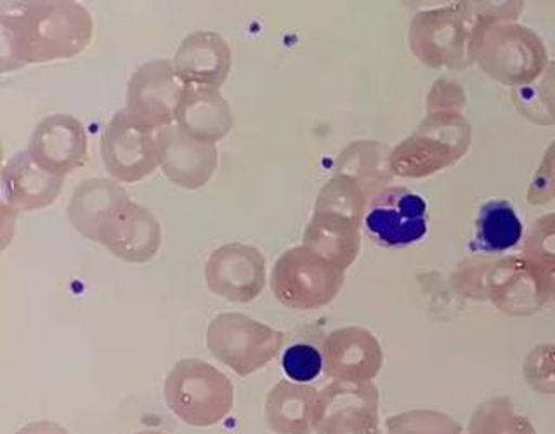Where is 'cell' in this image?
I'll return each instance as SVG.
<instances>
[{
  "label": "cell",
  "mask_w": 555,
  "mask_h": 434,
  "mask_svg": "<svg viewBox=\"0 0 555 434\" xmlns=\"http://www.w3.org/2000/svg\"><path fill=\"white\" fill-rule=\"evenodd\" d=\"M92 34L94 22L91 13L78 2H2V74L25 65L77 56L89 48Z\"/></svg>",
  "instance_id": "1"
},
{
  "label": "cell",
  "mask_w": 555,
  "mask_h": 434,
  "mask_svg": "<svg viewBox=\"0 0 555 434\" xmlns=\"http://www.w3.org/2000/svg\"><path fill=\"white\" fill-rule=\"evenodd\" d=\"M366 190L351 176L337 174L318 196L304 233V247L346 271L360 254V225L366 210Z\"/></svg>",
  "instance_id": "2"
},
{
  "label": "cell",
  "mask_w": 555,
  "mask_h": 434,
  "mask_svg": "<svg viewBox=\"0 0 555 434\" xmlns=\"http://www.w3.org/2000/svg\"><path fill=\"white\" fill-rule=\"evenodd\" d=\"M165 404L182 422L210 427L233 408L234 387L230 378L214 365L195 358L178 361L167 373Z\"/></svg>",
  "instance_id": "3"
},
{
  "label": "cell",
  "mask_w": 555,
  "mask_h": 434,
  "mask_svg": "<svg viewBox=\"0 0 555 434\" xmlns=\"http://www.w3.org/2000/svg\"><path fill=\"white\" fill-rule=\"evenodd\" d=\"M343 285V269L304 245L283 252L271 271L274 297L286 308L299 311L323 308L337 297Z\"/></svg>",
  "instance_id": "4"
},
{
  "label": "cell",
  "mask_w": 555,
  "mask_h": 434,
  "mask_svg": "<svg viewBox=\"0 0 555 434\" xmlns=\"http://www.w3.org/2000/svg\"><path fill=\"white\" fill-rule=\"evenodd\" d=\"M286 335L242 315H217L207 329L208 352L238 375H250L276 358Z\"/></svg>",
  "instance_id": "5"
},
{
  "label": "cell",
  "mask_w": 555,
  "mask_h": 434,
  "mask_svg": "<svg viewBox=\"0 0 555 434\" xmlns=\"http://www.w3.org/2000/svg\"><path fill=\"white\" fill-rule=\"evenodd\" d=\"M101 158L113 179L143 181L160 165L158 130L135 120L126 108L118 110L101 135Z\"/></svg>",
  "instance_id": "6"
},
{
  "label": "cell",
  "mask_w": 555,
  "mask_h": 434,
  "mask_svg": "<svg viewBox=\"0 0 555 434\" xmlns=\"http://www.w3.org/2000/svg\"><path fill=\"white\" fill-rule=\"evenodd\" d=\"M364 231L382 247L401 248L421 242L429 230L427 202L404 188H384L369 200Z\"/></svg>",
  "instance_id": "7"
},
{
  "label": "cell",
  "mask_w": 555,
  "mask_h": 434,
  "mask_svg": "<svg viewBox=\"0 0 555 434\" xmlns=\"http://www.w3.org/2000/svg\"><path fill=\"white\" fill-rule=\"evenodd\" d=\"M318 434H382L378 390L373 382H330L318 396Z\"/></svg>",
  "instance_id": "8"
},
{
  "label": "cell",
  "mask_w": 555,
  "mask_h": 434,
  "mask_svg": "<svg viewBox=\"0 0 555 434\" xmlns=\"http://www.w3.org/2000/svg\"><path fill=\"white\" fill-rule=\"evenodd\" d=\"M184 84L173 61H147L135 69L127 86V112L144 126L160 130L176 124Z\"/></svg>",
  "instance_id": "9"
},
{
  "label": "cell",
  "mask_w": 555,
  "mask_h": 434,
  "mask_svg": "<svg viewBox=\"0 0 555 434\" xmlns=\"http://www.w3.org/2000/svg\"><path fill=\"white\" fill-rule=\"evenodd\" d=\"M205 282L214 294L231 303H251L264 291V256L251 245L225 243L208 257Z\"/></svg>",
  "instance_id": "10"
},
{
  "label": "cell",
  "mask_w": 555,
  "mask_h": 434,
  "mask_svg": "<svg viewBox=\"0 0 555 434\" xmlns=\"http://www.w3.org/2000/svg\"><path fill=\"white\" fill-rule=\"evenodd\" d=\"M28 152L40 167L66 178L89 162L82 122L66 113L49 115L35 127Z\"/></svg>",
  "instance_id": "11"
},
{
  "label": "cell",
  "mask_w": 555,
  "mask_h": 434,
  "mask_svg": "<svg viewBox=\"0 0 555 434\" xmlns=\"http://www.w3.org/2000/svg\"><path fill=\"white\" fill-rule=\"evenodd\" d=\"M95 242L118 259L143 265L160 248V222L146 207L129 200L101 226Z\"/></svg>",
  "instance_id": "12"
},
{
  "label": "cell",
  "mask_w": 555,
  "mask_h": 434,
  "mask_svg": "<svg viewBox=\"0 0 555 434\" xmlns=\"http://www.w3.org/2000/svg\"><path fill=\"white\" fill-rule=\"evenodd\" d=\"M158 143L162 170L173 184L198 190L212 179L219 164L216 144L191 138L176 124L158 130Z\"/></svg>",
  "instance_id": "13"
},
{
  "label": "cell",
  "mask_w": 555,
  "mask_h": 434,
  "mask_svg": "<svg viewBox=\"0 0 555 434\" xmlns=\"http://www.w3.org/2000/svg\"><path fill=\"white\" fill-rule=\"evenodd\" d=\"M325 372L335 381L372 382L384 363L378 339L361 327H344L323 343Z\"/></svg>",
  "instance_id": "14"
},
{
  "label": "cell",
  "mask_w": 555,
  "mask_h": 434,
  "mask_svg": "<svg viewBox=\"0 0 555 434\" xmlns=\"http://www.w3.org/2000/svg\"><path fill=\"white\" fill-rule=\"evenodd\" d=\"M233 54L221 35L195 31L188 35L173 56V68L184 86L219 87L230 77Z\"/></svg>",
  "instance_id": "15"
},
{
  "label": "cell",
  "mask_w": 555,
  "mask_h": 434,
  "mask_svg": "<svg viewBox=\"0 0 555 434\" xmlns=\"http://www.w3.org/2000/svg\"><path fill=\"white\" fill-rule=\"evenodd\" d=\"M65 178L49 173L34 161L30 152L16 153L2 167L4 205L17 210H37L54 204Z\"/></svg>",
  "instance_id": "16"
},
{
  "label": "cell",
  "mask_w": 555,
  "mask_h": 434,
  "mask_svg": "<svg viewBox=\"0 0 555 434\" xmlns=\"http://www.w3.org/2000/svg\"><path fill=\"white\" fill-rule=\"evenodd\" d=\"M176 126L191 138L216 144L233 129V113L216 87L186 86L176 113Z\"/></svg>",
  "instance_id": "17"
},
{
  "label": "cell",
  "mask_w": 555,
  "mask_h": 434,
  "mask_svg": "<svg viewBox=\"0 0 555 434\" xmlns=\"http://www.w3.org/2000/svg\"><path fill=\"white\" fill-rule=\"evenodd\" d=\"M129 200L126 188H121L112 179H86L75 188L69 200V221L78 233L95 242L101 226Z\"/></svg>",
  "instance_id": "18"
},
{
  "label": "cell",
  "mask_w": 555,
  "mask_h": 434,
  "mask_svg": "<svg viewBox=\"0 0 555 434\" xmlns=\"http://www.w3.org/2000/svg\"><path fill=\"white\" fill-rule=\"evenodd\" d=\"M318 396L314 387L280 381L266 398V422L276 434H311Z\"/></svg>",
  "instance_id": "19"
},
{
  "label": "cell",
  "mask_w": 555,
  "mask_h": 434,
  "mask_svg": "<svg viewBox=\"0 0 555 434\" xmlns=\"http://www.w3.org/2000/svg\"><path fill=\"white\" fill-rule=\"evenodd\" d=\"M522 239V222L507 200L486 202L476 222L470 240V251L477 254H502L516 247Z\"/></svg>",
  "instance_id": "20"
},
{
  "label": "cell",
  "mask_w": 555,
  "mask_h": 434,
  "mask_svg": "<svg viewBox=\"0 0 555 434\" xmlns=\"http://www.w3.org/2000/svg\"><path fill=\"white\" fill-rule=\"evenodd\" d=\"M468 434H537V430L528 417L516 413L511 399L500 396L476 408Z\"/></svg>",
  "instance_id": "21"
},
{
  "label": "cell",
  "mask_w": 555,
  "mask_h": 434,
  "mask_svg": "<svg viewBox=\"0 0 555 434\" xmlns=\"http://www.w3.org/2000/svg\"><path fill=\"white\" fill-rule=\"evenodd\" d=\"M386 427L389 434H462V424L453 417L424 408L389 417Z\"/></svg>",
  "instance_id": "22"
},
{
  "label": "cell",
  "mask_w": 555,
  "mask_h": 434,
  "mask_svg": "<svg viewBox=\"0 0 555 434\" xmlns=\"http://www.w3.org/2000/svg\"><path fill=\"white\" fill-rule=\"evenodd\" d=\"M282 367L291 381L306 384L314 381L325 369V358L311 344H294L283 353Z\"/></svg>",
  "instance_id": "23"
},
{
  "label": "cell",
  "mask_w": 555,
  "mask_h": 434,
  "mask_svg": "<svg viewBox=\"0 0 555 434\" xmlns=\"http://www.w3.org/2000/svg\"><path fill=\"white\" fill-rule=\"evenodd\" d=\"M526 379L538 393L555 395V347L540 346L529 355Z\"/></svg>",
  "instance_id": "24"
},
{
  "label": "cell",
  "mask_w": 555,
  "mask_h": 434,
  "mask_svg": "<svg viewBox=\"0 0 555 434\" xmlns=\"http://www.w3.org/2000/svg\"><path fill=\"white\" fill-rule=\"evenodd\" d=\"M542 167L543 169L555 170V143L546 152ZM552 196H555V174H552L548 178L534 179L533 187L529 190V202L531 204H543V202H548Z\"/></svg>",
  "instance_id": "25"
},
{
  "label": "cell",
  "mask_w": 555,
  "mask_h": 434,
  "mask_svg": "<svg viewBox=\"0 0 555 434\" xmlns=\"http://www.w3.org/2000/svg\"><path fill=\"white\" fill-rule=\"evenodd\" d=\"M16 434H69L65 427L54 424V422L40 421L31 422V424L25 425L22 430L17 431Z\"/></svg>",
  "instance_id": "26"
},
{
  "label": "cell",
  "mask_w": 555,
  "mask_h": 434,
  "mask_svg": "<svg viewBox=\"0 0 555 434\" xmlns=\"http://www.w3.org/2000/svg\"><path fill=\"white\" fill-rule=\"evenodd\" d=\"M542 271V269H540ZM543 277H545L546 286H548V292L554 295L555 299V268L548 269V271H542Z\"/></svg>",
  "instance_id": "27"
},
{
  "label": "cell",
  "mask_w": 555,
  "mask_h": 434,
  "mask_svg": "<svg viewBox=\"0 0 555 434\" xmlns=\"http://www.w3.org/2000/svg\"><path fill=\"white\" fill-rule=\"evenodd\" d=\"M134 434H167V433H162V431H139V433H134Z\"/></svg>",
  "instance_id": "28"
}]
</instances>
